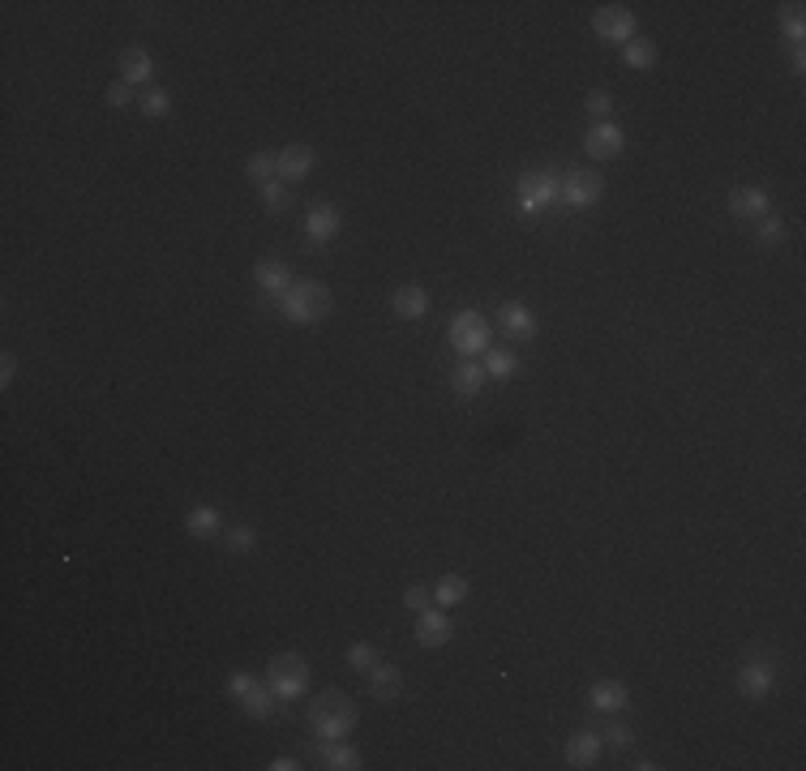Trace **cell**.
<instances>
[{
  "instance_id": "44dd1931",
  "label": "cell",
  "mask_w": 806,
  "mask_h": 771,
  "mask_svg": "<svg viewBox=\"0 0 806 771\" xmlns=\"http://www.w3.org/2000/svg\"><path fill=\"white\" fill-rule=\"evenodd\" d=\"M318 758H322L326 771H356L361 767V750H352V745H343V742H322L318 745Z\"/></svg>"
},
{
  "instance_id": "f1b7e54d",
  "label": "cell",
  "mask_w": 806,
  "mask_h": 771,
  "mask_svg": "<svg viewBox=\"0 0 806 771\" xmlns=\"http://www.w3.org/2000/svg\"><path fill=\"white\" fill-rule=\"evenodd\" d=\"M249 176H254L257 184H267V181H279V168H275V154H267V151H257V154H249Z\"/></svg>"
},
{
  "instance_id": "603a6c76",
  "label": "cell",
  "mask_w": 806,
  "mask_h": 771,
  "mask_svg": "<svg viewBox=\"0 0 806 771\" xmlns=\"http://www.w3.org/2000/svg\"><path fill=\"white\" fill-rule=\"evenodd\" d=\"M626 703H631V694H626L623 682H596L592 686V707L596 712H623Z\"/></svg>"
},
{
  "instance_id": "8fae6325",
  "label": "cell",
  "mask_w": 806,
  "mask_h": 771,
  "mask_svg": "<svg viewBox=\"0 0 806 771\" xmlns=\"http://www.w3.org/2000/svg\"><path fill=\"white\" fill-rule=\"evenodd\" d=\"M451 634H455V621L446 613H442L438 604H429L421 617H416V643L421 647H442V643H451Z\"/></svg>"
},
{
  "instance_id": "d6986e66",
  "label": "cell",
  "mask_w": 806,
  "mask_h": 771,
  "mask_svg": "<svg viewBox=\"0 0 806 771\" xmlns=\"http://www.w3.org/2000/svg\"><path fill=\"white\" fill-rule=\"evenodd\" d=\"M254 279H257V287H262L267 296H283L292 283H297V279H292V270L283 266V262H267V257L254 266Z\"/></svg>"
},
{
  "instance_id": "d590c367",
  "label": "cell",
  "mask_w": 806,
  "mask_h": 771,
  "mask_svg": "<svg viewBox=\"0 0 806 771\" xmlns=\"http://www.w3.org/2000/svg\"><path fill=\"white\" fill-rule=\"evenodd\" d=\"M403 604H408V609H416V613H424V609L434 604V591H429V588H408V591H403Z\"/></svg>"
},
{
  "instance_id": "74e56055",
  "label": "cell",
  "mask_w": 806,
  "mask_h": 771,
  "mask_svg": "<svg viewBox=\"0 0 806 771\" xmlns=\"http://www.w3.org/2000/svg\"><path fill=\"white\" fill-rule=\"evenodd\" d=\"M108 103H112V108H125V103H129V82H112V86H108Z\"/></svg>"
},
{
  "instance_id": "9c48e42d",
  "label": "cell",
  "mask_w": 806,
  "mask_h": 771,
  "mask_svg": "<svg viewBox=\"0 0 806 771\" xmlns=\"http://www.w3.org/2000/svg\"><path fill=\"white\" fill-rule=\"evenodd\" d=\"M777 686V664H768V660H747L742 669H738V690L747 694V699H768Z\"/></svg>"
},
{
  "instance_id": "7c38bea8",
  "label": "cell",
  "mask_w": 806,
  "mask_h": 771,
  "mask_svg": "<svg viewBox=\"0 0 806 771\" xmlns=\"http://www.w3.org/2000/svg\"><path fill=\"white\" fill-rule=\"evenodd\" d=\"M340 211L330 206V202H318V206H309V214H305V236L313 240V245H326V240H335L340 236Z\"/></svg>"
},
{
  "instance_id": "4dcf8cb0",
  "label": "cell",
  "mask_w": 806,
  "mask_h": 771,
  "mask_svg": "<svg viewBox=\"0 0 806 771\" xmlns=\"http://www.w3.org/2000/svg\"><path fill=\"white\" fill-rule=\"evenodd\" d=\"M373 664H378V647H373V643H352V647H348V669L369 673Z\"/></svg>"
},
{
  "instance_id": "f546056e",
  "label": "cell",
  "mask_w": 806,
  "mask_h": 771,
  "mask_svg": "<svg viewBox=\"0 0 806 771\" xmlns=\"http://www.w3.org/2000/svg\"><path fill=\"white\" fill-rule=\"evenodd\" d=\"M141 112L151 116V120L168 116V112H172V95H168V90H159V86H151V90L141 95Z\"/></svg>"
},
{
  "instance_id": "3957f363",
  "label": "cell",
  "mask_w": 806,
  "mask_h": 771,
  "mask_svg": "<svg viewBox=\"0 0 806 771\" xmlns=\"http://www.w3.org/2000/svg\"><path fill=\"white\" fill-rule=\"evenodd\" d=\"M267 686L275 699L283 703H292L305 694V686H309V664L297 656V651H283V656L270 660V669H267Z\"/></svg>"
},
{
  "instance_id": "cb8c5ba5",
  "label": "cell",
  "mask_w": 806,
  "mask_h": 771,
  "mask_svg": "<svg viewBox=\"0 0 806 771\" xmlns=\"http://www.w3.org/2000/svg\"><path fill=\"white\" fill-rule=\"evenodd\" d=\"M451 381H455V394H459V399H476L485 386V369L476 365V360H464V365L455 369Z\"/></svg>"
},
{
  "instance_id": "f35d334b",
  "label": "cell",
  "mask_w": 806,
  "mask_h": 771,
  "mask_svg": "<svg viewBox=\"0 0 806 771\" xmlns=\"http://www.w3.org/2000/svg\"><path fill=\"white\" fill-rule=\"evenodd\" d=\"M605 742H609V745H631V729H626V724H609Z\"/></svg>"
},
{
  "instance_id": "d6a6232c",
  "label": "cell",
  "mask_w": 806,
  "mask_h": 771,
  "mask_svg": "<svg viewBox=\"0 0 806 771\" xmlns=\"http://www.w3.org/2000/svg\"><path fill=\"white\" fill-rule=\"evenodd\" d=\"M755 224H759V240H764V245L785 240V219H780V214H764V219H755Z\"/></svg>"
},
{
  "instance_id": "d4e9b609",
  "label": "cell",
  "mask_w": 806,
  "mask_h": 771,
  "mask_svg": "<svg viewBox=\"0 0 806 771\" xmlns=\"http://www.w3.org/2000/svg\"><path fill=\"white\" fill-rule=\"evenodd\" d=\"M467 578L464 575H442L438 578V588H434V604H438V609H451V604H459L467 596Z\"/></svg>"
},
{
  "instance_id": "ba28073f",
  "label": "cell",
  "mask_w": 806,
  "mask_h": 771,
  "mask_svg": "<svg viewBox=\"0 0 806 771\" xmlns=\"http://www.w3.org/2000/svg\"><path fill=\"white\" fill-rule=\"evenodd\" d=\"M562 197L570 206H596L601 197H605V181H601V172L592 168H575L562 176Z\"/></svg>"
},
{
  "instance_id": "ac0fdd59",
  "label": "cell",
  "mask_w": 806,
  "mask_h": 771,
  "mask_svg": "<svg viewBox=\"0 0 806 771\" xmlns=\"http://www.w3.org/2000/svg\"><path fill=\"white\" fill-rule=\"evenodd\" d=\"M391 305H395L399 318H408V322H421L424 313H429V292L416 287V283H403L395 296H391Z\"/></svg>"
},
{
  "instance_id": "277c9868",
  "label": "cell",
  "mask_w": 806,
  "mask_h": 771,
  "mask_svg": "<svg viewBox=\"0 0 806 771\" xmlns=\"http://www.w3.org/2000/svg\"><path fill=\"white\" fill-rule=\"evenodd\" d=\"M451 348L464 351V360H472L476 351L489 348V322H485L476 308H464L451 318Z\"/></svg>"
},
{
  "instance_id": "4316f807",
  "label": "cell",
  "mask_w": 806,
  "mask_h": 771,
  "mask_svg": "<svg viewBox=\"0 0 806 771\" xmlns=\"http://www.w3.org/2000/svg\"><path fill=\"white\" fill-rule=\"evenodd\" d=\"M780 30L790 35V43H793V47H802V39H806V17H802V5H785V9H780Z\"/></svg>"
},
{
  "instance_id": "e0dca14e",
  "label": "cell",
  "mask_w": 806,
  "mask_h": 771,
  "mask_svg": "<svg viewBox=\"0 0 806 771\" xmlns=\"http://www.w3.org/2000/svg\"><path fill=\"white\" fill-rule=\"evenodd\" d=\"M729 211H734L738 219H764V214L772 211V197H768L764 189H734V193H729Z\"/></svg>"
},
{
  "instance_id": "836d02e7",
  "label": "cell",
  "mask_w": 806,
  "mask_h": 771,
  "mask_svg": "<svg viewBox=\"0 0 806 771\" xmlns=\"http://www.w3.org/2000/svg\"><path fill=\"white\" fill-rule=\"evenodd\" d=\"M254 527H249V523H236V527H232V532H227V548H232V553H249V548H254Z\"/></svg>"
},
{
  "instance_id": "9a60e30c",
  "label": "cell",
  "mask_w": 806,
  "mask_h": 771,
  "mask_svg": "<svg viewBox=\"0 0 806 771\" xmlns=\"http://www.w3.org/2000/svg\"><path fill=\"white\" fill-rule=\"evenodd\" d=\"M601 750H605V737L601 733H575L570 742H566V763L570 767H596V758H601Z\"/></svg>"
},
{
  "instance_id": "52a82bcc",
  "label": "cell",
  "mask_w": 806,
  "mask_h": 771,
  "mask_svg": "<svg viewBox=\"0 0 806 771\" xmlns=\"http://www.w3.org/2000/svg\"><path fill=\"white\" fill-rule=\"evenodd\" d=\"M592 30L605 43H631L635 39V14L626 5H601L592 14Z\"/></svg>"
},
{
  "instance_id": "60d3db41",
  "label": "cell",
  "mask_w": 806,
  "mask_h": 771,
  "mask_svg": "<svg viewBox=\"0 0 806 771\" xmlns=\"http://www.w3.org/2000/svg\"><path fill=\"white\" fill-rule=\"evenodd\" d=\"M790 65H793V73L806 69V52H802V47H793V60H790Z\"/></svg>"
},
{
  "instance_id": "ffe728a7",
  "label": "cell",
  "mask_w": 806,
  "mask_h": 771,
  "mask_svg": "<svg viewBox=\"0 0 806 771\" xmlns=\"http://www.w3.org/2000/svg\"><path fill=\"white\" fill-rule=\"evenodd\" d=\"M184 527H189L194 540H211V536H219V527H224V515H219L215 505H194V510L184 515Z\"/></svg>"
},
{
  "instance_id": "5bb4252c",
  "label": "cell",
  "mask_w": 806,
  "mask_h": 771,
  "mask_svg": "<svg viewBox=\"0 0 806 771\" xmlns=\"http://www.w3.org/2000/svg\"><path fill=\"white\" fill-rule=\"evenodd\" d=\"M497 322H502V330L515 339H532L537 335V313L524 305V300H507V305L497 308Z\"/></svg>"
},
{
  "instance_id": "6da1fadb",
  "label": "cell",
  "mask_w": 806,
  "mask_h": 771,
  "mask_svg": "<svg viewBox=\"0 0 806 771\" xmlns=\"http://www.w3.org/2000/svg\"><path fill=\"white\" fill-rule=\"evenodd\" d=\"M309 729L322 737V742H343L348 733L356 729V703L340 690H326L309 703Z\"/></svg>"
},
{
  "instance_id": "7402d4cb",
  "label": "cell",
  "mask_w": 806,
  "mask_h": 771,
  "mask_svg": "<svg viewBox=\"0 0 806 771\" xmlns=\"http://www.w3.org/2000/svg\"><path fill=\"white\" fill-rule=\"evenodd\" d=\"M151 73H155V60L146 57L141 47H129V52H120V82H151Z\"/></svg>"
},
{
  "instance_id": "8992f818",
  "label": "cell",
  "mask_w": 806,
  "mask_h": 771,
  "mask_svg": "<svg viewBox=\"0 0 806 771\" xmlns=\"http://www.w3.org/2000/svg\"><path fill=\"white\" fill-rule=\"evenodd\" d=\"M267 690L270 686H262V682H257V677H249V673H232V677H227V694L241 703L254 720H267V715L275 712V699H270Z\"/></svg>"
},
{
  "instance_id": "8d00e7d4",
  "label": "cell",
  "mask_w": 806,
  "mask_h": 771,
  "mask_svg": "<svg viewBox=\"0 0 806 771\" xmlns=\"http://www.w3.org/2000/svg\"><path fill=\"white\" fill-rule=\"evenodd\" d=\"M14 378H17V356L5 351V360H0V386H14Z\"/></svg>"
},
{
  "instance_id": "30bf717a",
  "label": "cell",
  "mask_w": 806,
  "mask_h": 771,
  "mask_svg": "<svg viewBox=\"0 0 806 771\" xmlns=\"http://www.w3.org/2000/svg\"><path fill=\"white\" fill-rule=\"evenodd\" d=\"M623 146H626V138L613 120H596V125L588 129V138H583V151L592 154V159H618Z\"/></svg>"
},
{
  "instance_id": "484cf974",
  "label": "cell",
  "mask_w": 806,
  "mask_h": 771,
  "mask_svg": "<svg viewBox=\"0 0 806 771\" xmlns=\"http://www.w3.org/2000/svg\"><path fill=\"white\" fill-rule=\"evenodd\" d=\"M623 60L631 65V69H652V65H656V43L635 35L631 43H623Z\"/></svg>"
},
{
  "instance_id": "83f0119b",
  "label": "cell",
  "mask_w": 806,
  "mask_h": 771,
  "mask_svg": "<svg viewBox=\"0 0 806 771\" xmlns=\"http://www.w3.org/2000/svg\"><path fill=\"white\" fill-rule=\"evenodd\" d=\"M515 369H519V360H515V351H489L485 348V373H489V378H510V373H515Z\"/></svg>"
},
{
  "instance_id": "2e32d148",
  "label": "cell",
  "mask_w": 806,
  "mask_h": 771,
  "mask_svg": "<svg viewBox=\"0 0 806 771\" xmlns=\"http://www.w3.org/2000/svg\"><path fill=\"white\" fill-rule=\"evenodd\" d=\"M369 694L382 703L399 699V694H403V673H399L395 664H373V669H369Z\"/></svg>"
},
{
  "instance_id": "4fadbf2b",
  "label": "cell",
  "mask_w": 806,
  "mask_h": 771,
  "mask_svg": "<svg viewBox=\"0 0 806 771\" xmlns=\"http://www.w3.org/2000/svg\"><path fill=\"white\" fill-rule=\"evenodd\" d=\"M275 168H279V181H305L313 168V146H305V141L283 146V154H275Z\"/></svg>"
},
{
  "instance_id": "1f68e13d",
  "label": "cell",
  "mask_w": 806,
  "mask_h": 771,
  "mask_svg": "<svg viewBox=\"0 0 806 771\" xmlns=\"http://www.w3.org/2000/svg\"><path fill=\"white\" fill-rule=\"evenodd\" d=\"M257 193H262V202H267V211H283V206H288V189H283V181L257 184Z\"/></svg>"
},
{
  "instance_id": "7a4b0ae2",
  "label": "cell",
  "mask_w": 806,
  "mask_h": 771,
  "mask_svg": "<svg viewBox=\"0 0 806 771\" xmlns=\"http://www.w3.org/2000/svg\"><path fill=\"white\" fill-rule=\"evenodd\" d=\"M330 305H335V296H330V287L318 283V279H300L279 296L283 318H288V322H300V326L322 322L326 313H330Z\"/></svg>"
},
{
  "instance_id": "e575fe53",
  "label": "cell",
  "mask_w": 806,
  "mask_h": 771,
  "mask_svg": "<svg viewBox=\"0 0 806 771\" xmlns=\"http://www.w3.org/2000/svg\"><path fill=\"white\" fill-rule=\"evenodd\" d=\"M588 112H592L596 120H609V112H613V95H609V90H592V95H588Z\"/></svg>"
},
{
  "instance_id": "ab89813d",
  "label": "cell",
  "mask_w": 806,
  "mask_h": 771,
  "mask_svg": "<svg viewBox=\"0 0 806 771\" xmlns=\"http://www.w3.org/2000/svg\"><path fill=\"white\" fill-rule=\"evenodd\" d=\"M270 767H275V771H297L300 763H297V758H275V763H270Z\"/></svg>"
},
{
  "instance_id": "5b68a950",
  "label": "cell",
  "mask_w": 806,
  "mask_h": 771,
  "mask_svg": "<svg viewBox=\"0 0 806 771\" xmlns=\"http://www.w3.org/2000/svg\"><path fill=\"white\" fill-rule=\"evenodd\" d=\"M558 193H562L558 172H524V176H519V211L524 214L545 211Z\"/></svg>"
}]
</instances>
